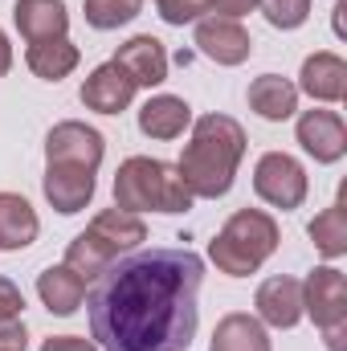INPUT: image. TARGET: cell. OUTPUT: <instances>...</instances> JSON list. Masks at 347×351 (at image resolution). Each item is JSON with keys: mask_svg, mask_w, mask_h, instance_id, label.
<instances>
[{"mask_svg": "<svg viewBox=\"0 0 347 351\" xmlns=\"http://www.w3.org/2000/svg\"><path fill=\"white\" fill-rule=\"evenodd\" d=\"M12 70V45H8V37L0 33V74H8Z\"/></svg>", "mask_w": 347, "mask_h": 351, "instance_id": "obj_31", "label": "cell"}, {"mask_svg": "<svg viewBox=\"0 0 347 351\" xmlns=\"http://www.w3.org/2000/svg\"><path fill=\"white\" fill-rule=\"evenodd\" d=\"M41 188H45V200L58 213L74 217V213H82L90 200H94V172H86V168H66V164H45Z\"/></svg>", "mask_w": 347, "mask_h": 351, "instance_id": "obj_14", "label": "cell"}, {"mask_svg": "<svg viewBox=\"0 0 347 351\" xmlns=\"http://www.w3.org/2000/svg\"><path fill=\"white\" fill-rule=\"evenodd\" d=\"M274 29H298L311 16V0H258Z\"/></svg>", "mask_w": 347, "mask_h": 351, "instance_id": "obj_25", "label": "cell"}, {"mask_svg": "<svg viewBox=\"0 0 347 351\" xmlns=\"http://www.w3.org/2000/svg\"><path fill=\"white\" fill-rule=\"evenodd\" d=\"M302 311L315 319V327L323 331L327 348L344 351L347 335V278L335 265H319L311 269V278L302 282Z\"/></svg>", "mask_w": 347, "mask_h": 351, "instance_id": "obj_6", "label": "cell"}, {"mask_svg": "<svg viewBox=\"0 0 347 351\" xmlns=\"http://www.w3.org/2000/svg\"><path fill=\"white\" fill-rule=\"evenodd\" d=\"M307 188L311 184H307L302 164L294 156H286V152H265L258 160V168H254V192H258L265 204L282 208V213L298 208L307 200Z\"/></svg>", "mask_w": 347, "mask_h": 351, "instance_id": "obj_7", "label": "cell"}, {"mask_svg": "<svg viewBox=\"0 0 347 351\" xmlns=\"http://www.w3.org/2000/svg\"><path fill=\"white\" fill-rule=\"evenodd\" d=\"M115 208L123 213H188L192 192L172 164L152 156H131L115 172Z\"/></svg>", "mask_w": 347, "mask_h": 351, "instance_id": "obj_3", "label": "cell"}, {"mask_svg": "<svg viewBox=\"0 0 347 351\" xmlns=\"http://www.w3.org/2000/svg\"><path fill=\"white\" fill-rule=\"evenodd\" d=\"M25 62H29V70H33L37 78H45V82H62L66 74L78 70L82 53H78V45H74L70 37H53V41H37V45H29Z\"/></svg>", "mask_w": 347, "mask_h": 351, "instance_id": "obj_21", "label": "cell"}, {"mask_svg": "<svg viewBox=\"0 0 347 351\" xmlns=\"http://www.w3.org/2000/svg\"><path fill=\"white\" fill-rule=\"evenodd\" d=\"M37 294L45 302L49 315H74L82 302H86V282L70 269V265H49L37 274Z\"/></svg>", "mask_w": 347, "mask_h": 351, "instance_id": "obj_18", "label": "cell"}, {"mask_svg": "<svg viewBox=\"0 0 347 351\" xmlns=\"http://www.w3.org/2000/svg\"><path fill=\"white\" fill-rule=\"evenodd\" d=\"M37 213L25 196L16 192H0V250H25L37 241Z\"/></svg>", "mask_w": 347, "mask_h": 351, "instance_id": "obj_20", "label": "cell"}, {"mask_svg": "<svg viewBox=\"0 0 347 351\" xmlns=\"http://www.w3.org/2000/svg\"><path fill=\"white\" fill-rule=\"evenodd\" d=\"M12 21H16V29H21V37L29 45L66 37V29H70L66 0H16L12 4Z\"/></svg>", "mask_w": 347, "mask_h": 351, "instance_id": "obj_15", "label": "cell"}, {"mask_svg": "<svg viewBox=\"0 0 347 351\" xmlns=\"http://www.w3.org/2000/svg\"><path fill=\"white\" fill-rule=\"evenodd\" d=\"M139 241H147V225H143L135 213L102 208L86 229L70 241V250H66V265L86 282V278H98L115 258L139 250Z\"/></svg>", "mask_w": 347, "mask_h": 351, "instance_id": "obj_4", "label": "cell"}, {"mask_svg": "<svg viewBox=\"0 0 347 351\" xmlns=\"http://www.w3.org/2000/svg\"><path fill=\"white\" fill-rule=\"evenodd\" d=\"M156 8L168 25H188L208 12V0H156Z\"/></svg>", "mask_w": 347, "mask_h": 351, "instance_id": "obj_26", "label": "cell"}, {"mask_svg": "<svg viewBox=\"0 0 347 351\" xmlns=\"http://www.w3.org/2000/svg\"><path fill=\"white\" fill-rule=\"evenodd\" d=\"M208 351H270V335L254 315H225L213 331V348Z\"/></svg>", "mask_w": 347, "mask_h": 351, "instance_id": "obj_22", "label": "cell"}, {"mask_svg": "<svg viewBox=\"0 0 347 351\" xmlns=\"http://www.w3.org/2000/svg\"><path fill=\"white\" fill-rule=\"evenodd\" d=\"M196 49L217 66H241L254 53V37L241 29V21L229 16H200L196 21Z\"/></svg>", "mask_w": 347, "mask_h": 351, "instance_id": "obj_9", "label": "cell"}, {"mask_svg": "<svg viewBox=\"0 0 347 351\" xmlns=\"http://www.w3.org/2000/svg\"><path fill=\"white\" fill-rule=\"evenodd\" d=\"M274 250H278V221L261 208H237L225 221V229L208 241L213 265L229 278L258 274Z\"/></svg>", "mask_w": 347, "mask_h": 351, "instance_id": "obj_5", "label": "cell"}, {"mask_svg": "<svg viewBox=\"0 0 347 351\" xmlns=\"http://www.w3.org/2000/svg\"><path fill=\"white\" fill-rule=\"evenodd\" d=\"M21 311H25V294L16 290V282L0 278V323H12V319H21Z\"/></svg>", "mask_w": 347, "mask_h": 351, "instance_id": "obj_27", "label": "cell"}, {"mask_svg": "<svg viewBox=\"0 0 347 351\" xmlns=\"http://www.w3.org/2000/svg\"><path fill=\"white\" fill-rule=\"evenodd\" d=\"M143 8V0H86V25L94 29H119L127 21H135Z\"/></svg>", "mask_w": 347, "mask_h": 351, "instance_id": "obj_24", "label": "cell"}, {"mask_svg": "<svg viewBox=\"0 0 347 351\" xmlns=\"http://www.w3.org/2000/svg\"><path fill=\"white\" fill-rule=\"evenodd\" d=\"M29 348V335H25V323L12 319V323H0V351H25Z\"/></svg>", "mask_w": 347, "mask_h": 351, "instance_id": "obj_28", "label": "cell"}, {"mask_svg": "<svg viewBox=\"0 0 347 351\" xmlns=\"http://www.w3.org/2000/svg\"><path fill=\"white\" fill-rule=\"evenodd\" d=\"M298 143L307 156H315V164H339L347 156V127L335 110H307L294 127Z\"/></svg>", "mask_w": 347, "mask_h": 351, "instance_id": "obj_10", "label": "cell"}, {"mask_svg": "<svg viewBox=\"0 0 347 351\" xmlns=\"http://www.w3.org/2000/svg\"><path fill=\"white\" fill-rule=\"evenodd\" d=\"M135 90L139 86L127 78V70L110 58V62H102L86 82H82V102H86L90 110H98V114H119V110L131 106Z\"/></svg>", "mask_w": 347, "mask_h": 351, "instance_id": "obj_12", "label": "cell"}, {"mask_svg": "<svg viewBox=\"0 0 347 351\" xmlns=\"http://www.w3.org/2000/svg\"><path fill=\"white\" fill-rule=\"evenodd\" d=\"M115 62L127 70V78L135 86H160V82H168V49L152 33H139L127 45H119Z\"/></svg>", "mask_w": 347, "mask_h": 351, "instance_id": "obj_11", "label": "cell"}, {"mask_svg": "<svg viewBox=\"0 0 347 351\" xmlns=\"http://www.w3.org/2000/svg\"><path fill=\"white\" fill-rule=\"evenodd\" d=\"M204 262L192 250H131L94 278L90 335L102 351H188L200 323Z\"/></svg>", "mask_w": 347, "mask_h": 351, "instance_id": "obj_1", "label": "cell"}, {"mask_svg": "<svg viewBox=\"0 0 347 351\" xmlns=\"http://www.w3.org/2000/svg\"><path fill=\"white\" fill-rule=\"evenodd\" d=\"M302 82L298 86L307 90L315 102H344L347 94V62L339 53H311L302 62Z\"/></svg>", "mask_w": 347, "mask_h": 351, "instance_id": "obj_17", "label": "cell"}, {"mask_svg": "<svg viewBox=\"0 0 347 351\" xmlns=\"http://www.w3.org/2000/svg\"><path fill=\"white\" fill-rule=\"evenodd\" d=\"M250 110L261 114L265 123H286L294 110H298V86L278 78V74H261L250 82Z\"/></svg>", "mask_w": 347, "mask_h": 351, "instance_id": "obj_19", "label": "cell"}, {"mask_svg": "<svg viewBox=\"0 0 347 351\" xmlns=\"http://www.w3.org/2000/svg\"><path fill=\"white\" fill-rule=\"evenodd\" d=\"M41 351H98V348L82 335H53V339L41 343Z\"/></svg>", "mask_w": 347, "mask_h": 351, "instance_id": "obj_30", "label": "cell"}, {"mask_svg": "<svg viewBox=\"0 0 347 351\" xmlns=\"http://www.w3.org/2000/svg\"><path fill=\"white\" fill-rule=\"evenodd\" d=\"M102 135L86 127V123H58L49 135H45V164H66V168H86V172H98L102 164Z\"/></svg>", "mask_w": 347, "mask_h": 351, "instance_id": "obj_8", "label": "cell"}, {"mask_svg": "<svg viewBox=\"0 0 347 351\" xmlns=\"http://www.w3.org/2000/svg\"><path fill=\"white\" fill-rule=\"evenodd\" d=\"M254 306H258L261 323H270L278 331H290L302 319V282L298 278H286V274L282 278H265L258 286Z\"/></svg>", "mask_w": 347, "mask_h": 351, "instance_id": "obj_13", "label": "cell"}, {"mask_svg": "<svg viewBox=\"0 0 347 351\" xmlns=\"http://www.w3.org/2000/svg\"><path fill=\"white\" fill-rule=\"evenodd\" d=\"M254 8H258V0H208V12L229 16V21H237V16H246V12H254Z\"/></svg>", "mask_w": 347, "mask_h": 351, "instance_id": "obj_29", "label": "cell"}, {"mask_svg": "<svg viewBox=\"0 0 347 351\" xmlns=\"http://www.w3.org/2000/svg\"><path fill=\"white\" fill-rule=\"evenodd\" d=\"M188 123H192V106L176 94H156L139 106V131L147 139H164V143L180 139Z\"/></svg>", "mask_w": 347, "mask_h": 351, "instance_id": "obj_16", "label": "cell"}, {"mask_svg": "<svg viewBox=\"0 0 347 351\" xmlns=\"http://www.w3.org/2000/svg\"><path fill=\"white\" fill-rule=\"evenodd\" d=\"M311 241L323 258H344L347 254V188L339 192V200L331 208H323L315 221H311Z\"/></svg>", "mask_w": 347, "mask_h": 351, "instance_id": "obj_23", "label": "cell"}, {"mask_svg": "<svg viewBox=\"0 0 347 351\" xmlns=\"http://www.w3.org/2000/svg\"><path fill=\"white\" fill-rule=\"evenodd\" d=\"M246 156V131L229 114H200L192 123V139L176 164L192 200H221L233 188L237 164Z\"/></svg>", "mask_w": 347, "mask_h": 351, "instance_id": "obj_2", "label": "cell"}]
</instances>
